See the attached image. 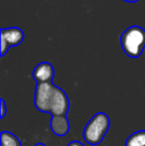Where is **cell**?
Wrapping results in <instances>:
<instances>
[{
    "label": "cell",
    "instance_id": "obj_1",
    "mask_svg": "<svg viewBox=\"0 0 145 146\" xmlns=\"http://www.w3.org/2000/svg\"><path fill=\"white\" fill-rule=\"evenodd\" d=\"M120 45L126 56L140 57L145 49V30L137 25L128 27L120 36Z\"/></svg>",
    "mask_w": 145,
    "mask_h": 146
},
{
    "label": "cell",
    "instance_id": "obj_2",
    "mask_svg": "<svg viewBox=\"0 0 145 146\" xmlns=\"http://www.w3.org/2000/svg\"><path fill=\"white\" fill-rule=\"evenodd\" d=\"M109 127V118L103 112L91 117L83 130V138L89 144L97 145L105 136Z\"/></svg>",
    "mask_w": 145,
    "mask_h": 146
},
{
    "label": "cell",
    "instance_id": "obj_3",
    "mask_svg": "<svg viewBox=\"0 0 145 146\" xmlns=\"http://www.w3.org/2000/svg\"><path fill=\"white\" fill-rule=\"evenodd\" d=\"M25 34L18 27L1 29V57L5 56L11 47H16L23 42Z\"/></svg>",
    "mask_w": 145,
    "mask_h": 146
},
{
    "label": "cell",
    "instance_id": "obj_4",
    "mask_svg": "<svg viewBox=\"0 0 145 146\" xmlns=\"http://www.w3.org/2000/svg\"><path fill=\"white\" fill-rule=\"evenodd\" d=\"M55 88L56 86H54L52 83H41L37 85L35 92V104L39 110L43 112H50L51 100Z\"/></svg>",
    "mask_w": 145,
    "mask_h": 146
},
{
    "label": "cell",
    "instance_id": "obj_5",
    "mask_svg": "<svg viewBox=\"0 0 145 146\" xmlns=\"http://www.w3.org/2000/svg\"><path fill=\"white\" fill-rule=\"evenodd\" d=\"M69 110V100L63 90L56 87L51 100L50 113L53 116H62L67 113Z\"/></svg>",
    "mask_w": 145,
    "mask_h": 146
},
{
    "label": "cell",
    "instance_id": "obj_6",
    "mask_svg": "<svg viewBox=\"0 0 145 146\" xmlns=\"http://www.w3.org/2000/svg\"><path fill=\"white\" fill-rule=\"evenodd\" d=\"M55 71L52 64L48 62L40 63L35 67L33 71V78L38 84L41 83H52Z\"/></svg>",
    "mask_w": 145,
    "mask_h": 146
},
{
    "label": "cell",
    "instance_id": "obj_7",
    "mask_svg": "<svg viewBox=\"0 0 145 146\" xmlns=\"http://www.w3.org/2000/svg\"><path fill=\"white\" fill-rule=\"evenodd\" d=\"M51 128L55 134L59 136H64L69 131L70 125H69L68 119L65 115L62 116H53L51 120Z\"/></svg>",
    "mask_w": 145,
    "mask_h": 146
},
{
    "label": "cell",
    "instance_id": "obj_8",
    "mask_svg": "<svg viewBox=\"0 0 145 146\" xmlns=\"http://www.w3.org/2000/svg\"><path fill=\"white\" fill-rule=\"evenodd\" d=\"M125 146H145V131H138L130 135Z\"/></svg>",
    "mask_w": 145,
    "mask_h": 146
},
{
    "label": "cell",
    "instance_id": "obj_9",
    "mask_svg": "<svg viewBox=\"0 0 145 146\" xmlns=\"http://www.w3.org/2000/svg\"><path fill=\"white\" fill-rule=\"evenodd\" d=\"M1 146H21L19 139L10 132L1 133Z\"/></svg>",
    "mask_w": 145,
    "mask_h": 146
},
{
    "label": "cell",
    "instance_id": "obj_10",
    "mask_svg": "<svg viewBox=\"0 0 145 146\" xmlns=\"http://www.w3.org/2000/svg\"><path fill=\"white\" fill-rule=\"evenodd\" d=\"M6 114V106H5V102L3 100H1V117H4V115Z\"/></svg>",
    "mask_w": 145,
    "mask_h": 146
},
{
    "label": "cell",
    "instance_id": "obj_11",
    "mask_svg": "<svg viewBox=\"0 0 145 146\" xmlns=\"http://www.w3.org/2000/svg\"><path fill=\"white\" fill-rule=\"evenodd\" d=\"M69 146H83V145L81 142H79V141H73V142H71Z\"/></svg>",
    "mask_w": 145,
    "mask_h": 146
},
{
    "label": "cell",
    "instance_id": "obj_12",
    "mask_svg": "<svg viewBox=\"0 0 145 146\" xmlns=\"http://www.w3.org/2000/svg\"><path fill=\"white\" fill-rule=\"evenodd\" d=\"M125 2H128V3H135V2L139 1V0H123Z\"/></svg>",
    "mask_w": 145,
    "mask_h": 146
},
{
    "label": "cell",
    "instance_id": "obj_13",
    "mask_svg": "<svg viewBox=\"0 0 145 146\" xmlns=\"http://www.w3.org/2000/svg\"><path fill=\"white\" fill-rule=\"evenodd\" d=\"M36 146H45L44 144H42V143H39V144H37Z\"/></svg>",
    "mask_w": 145,
    "mask_h": 146
}]
</instances>
